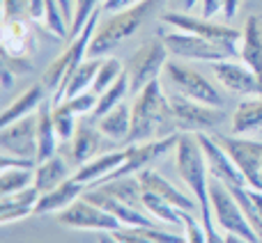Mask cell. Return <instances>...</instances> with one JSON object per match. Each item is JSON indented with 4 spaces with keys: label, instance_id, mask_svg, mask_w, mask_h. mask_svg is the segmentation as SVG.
I'll use <instances>...</instances> for the list:
<instances>
[{
    "label": "cell",
    "instance_id": "obj_7",
    "mask_svg": "<svg viewBox=\"0 0 262 243\" xmlns=\"http://www.w3.org/2000/svg\"><path fill=\"white\" fill-rule=\"evenodd\" d=\"M219 144L226 149V154L235 161L242 170L249 188L262 193V140H251L244 135H214Z\"/></svg>",
    "mask_w": 262,
    "mask_h": 243
},
{
    "label": "cell",
    "instance_id": "obj_30",
    "mask_svg": "<svg viewBox=\"0 0 262 243\" xmlns=\"http://www.w3.org/2000/svg\"><path fill=\"white\" fill-rule=\"evenodd\" d=\"M35 186V167H12L0 170V195H12Z\"/></svg>",
    "mask_w": 262,
    "mask_h": 243
},
{
    "label": "cell",
    "instance_id": "obj_48",
    "mask_svg": "<svg viewBox=\"0 0 262 243\" xmlns=\"http://www.w3.org/2000/svg\"><path fill=\"white\" fill-rule=\"evenodd\" d=\"M99 243H118V241H115V239H113V236H111V234H108V232H104V234H101V236H99Z\"/></svg>",
    "mask_w": 262,
    "mask_h": 243
},
{
    "label": "cell",
    "instance_id": "obj_3",
    "mask_svg": "<svg viewBox=\"0 0 262 243\" xmlns=\"http://www.w3.org/2000/svg\"><path fill=\"white\" fill-rule=\"evenodd\" d=\"M161 39L166 44L168 53L177 60H203V62H223V60L239 58V44H223L212 41L205 37L191 35L184 30L161 32Z\"/></svg>",
    "mask_w": 262,
    "mask_h": 243
},
{
    "label": "cell",
    "instance_id": "obj_23",
    "mask_svg": "<svg viewBox=\"0 0 262 243\" xmlns=\"http://www.w3.org/2000/svg\"><path fill=\"white\" fill-rule=\"evenodd\" d=\"M230 126L235 135H255L262 133V96L242 101L230 115Z\"/></svg>",
    "mask_w": 262,
    "mask_h": 243
},
{
    "label": "cell",
    "instance_id": "obj_33",
    "mask_svg": "<svg viewBox=\"0 0 262 243\" xmlns=\"http://www.w3.org/2000/svg\"><path fill=\"white\" fill-rule=\"evenodd\" d=\"M53 126L58 131V138L60 140H69L76 135L78 131V115L69 108L64 101L60 104H53Z\"/></svg>",
    "mask_w": 262,
    "mask_h": 243
},
{
    "label": "cell",
    "instance_id": "obj_38",
    "mask_svg": "<svg viewBox=\"0 0 262 243\" xmlns=\"http://www.w3.org/2000/svg\"><path fill=\"white\" fill-rule=\"evenodd\" d=\"M12 167H37L35 158H21L12 156V154H3L0 156V170H12Z\"/></svg>",
    "mask_w": 262,
    "mask_h": 243
},
{
    "label": "cell",
    "instance_id": "obj_13",
    "mask_svg": "<svg viewBox=\"0 0 262 243\" xmlns=\"http://www.w3.org/2000/svg\"><path fill=\"white\" fill-rule=\"evenodd\" d=\"M212 71L216 81L232 94L262 96V78L244 62H232V60L212 62Z\"/></svg>",
    "mask_w": 262,
    "mask_h": 243
},
{
    "label": "cell",
    "instance_id": "obj_17",
    "mask_svg": "<svg viewBox=\"0 0 262 243\" xmlns=\"http://www.w3.org/2000/svg\"><path fill=\"white\" fill-rule=\"evenodd\" d=\"M124 158H127V149H122V152L99 154V156H95L92 161L83 163V165L74 172V177H76L81 184L90 186V188H97V186H99L106 177L113 175V172L122 165Z\"/></svg>",
    "mask_w": 262,
    "mask_h": 243
},
{
    "label": "cell",
    "instance_id": "obj_47",
    "mask_svg": "<svg viewBox=\"0 0 262 243\" xmlns=\"http://www.w3.org/2000/svg\"><path fill=\"white\" fill-rule=\"evenodd\" d=\"M226 243H253V241L244 239V236H239V234H226Z\"/></svg>",
    "mask_w": 262,
    "mask_h": 243
},
{
    "label": "cell",
    "instance_id": "obj_19",
    "mask_svg": "<svg viewBox=\"0 0 262 243\" xmlns=\"http://www.w3.org/2000/svg\"><path fill=\"white\" fill-rule=\"evenodd\" d=\"M99 67H101V58L83 60V62L67 76V81L62 83V87L55 92L51 101H53V104H60V101H64V99H74V96L81 94V92L92 90V83H95Z\"/></svg>",
    "mask_w": 262,
    "mask_h": 243
},
{
    "label": "cell",
    "instance_id": "obj_32",
    "mask_svg": "<svg viewBox=\"0 0 262 243\" xmlns=\"http://www.w3.org/2000/svg\"><path fill=\"white\" fill-rule=\"evenodd\" d=\"M122 74H124V64L120 62L118 58H113V55H111V58L101 60V67H99V71H97L95 83H92V92H95L97 96L104 94V92L108 90V87L113 85V83L118 81Z\"/></svg>",
    "mask_w": 262,
    "mask_h": 243
},
{
    "label": "cell",
    "instance_id": "obj_28",
    "mask_svg": "<svg viewBox=\"0 0 262 243\" xmlns=\"http://www.w3.org/2000/svg\"><path fill=\"white\" fill-rule=\"evenodd\" d=\"M97 188L108 193L111 198L131 204V207L145 209L143 207V186H140L138 177H118V179H111V181H106V184L97 186Z\"/></svg>",
    "mask_w": 262,
    "mask_h": 243
},
{
    "label": "cell",
    "instance_id": "obj_18",
    "mask_svg": "<svg viewBox=\"0 0 262 243\" xmlns=\"http://www.w3.org/2000/svg\"><path fill=\"white\" fill-rule=\"evenodd\" d=\"M239 60L262 78V16L260 14H251L244 21V30H242V41H239Z\"/></svg>",
    "mask_w": 262,
    "mask_h": 243
},
{
    "label": "cell",
    "instance_id": "obj_43",
    "mask_svg": "<svg viewBox=\"0 0 262 243\" xmlns=\"http://www.w3.org/2000/svg\"><path fill=\"white\" fill-rule=\"evenodd\" d=\"M239 5H242V0H226V9H223V16H226V21H232V18L237 16V12H239Z\"/></svg>",
    "mask_w": 262,
    "mask_h": 243
},
{
    "label": "cell",
    "instance_id": "obj_29",
    "mask_svg": "<svg viewBox=\"0 0 262 243\" xmlns=\"http://www.w3.org/2000/svg\"><path fill=\"white\" fill-rule=\"evenodd\" d=\"M143 207L149 216L157 218L163 225L175 227V230L182 227V209L172 207L170 202H166V200L159 198V195L149 193V190H143Z\"/></svg>",
    "mask_w": 262,
    "mask_h": 243
},
{
    "label": "cell",
    "instance_id": "obj_46",
    "mask_svg": "<svg viewBox=\"0 0 262 243\" xmlns=\"http://www.w3.org/2000/svg\"><path fill=\"white\" fill-rule=\"evenodd\" d=\"M175 3H177V7H180L182 12H189V9L195 7V3H198V0H175Z\"/></svg>",
    "mask_w": 262,
    "mask_h": 243
},
{
    "label": "cell",
    "instance_id": "obj_14",
    "mask_svg": "<svg viewBox=\"0 0 262 243\" xmlns=\"http://www.w3.org/2000/svg\"><path fill=\"white\" fill-rule=\"evenodd\" d=\"M83 198H88L90 202L99 204L101 209H106L108 213H113L124 227H152L157 225V221H152L145 209H138V207H131V204L122 202V200H115L111 198L108 193H104L101 188H90L83 193Z\"/></svg>",
    "mask_w": 262,
    "mask_h": 243
},
{
    "label": "cell",
    "instance_id": "obj_4",
    "mask_svg": "<svg viewBox=\"0 0 262 243\" xmlns=\"http://www.w3.org/2000/svg\"><path fill=\"white\" fill-rule=\"evenodd\" d=\"M101 14H104V9H97V12L92 14L90 21L85 23V28H83V30L74 37V39H69L67 48L62 51V55H58V58H55L53 62L46 67L44 76H41V83H44V87L49 92H53V94H55V92L62 87V83L67 81L69 74H72L74 69H76L78 64L88 58V51H90L92 37H95L97 28H99Z\"/></svg>",
    "mask_w": 262,
    "mask_h": 243
},
{
    "label": "cell",
    "instance_id": "obj_15",
    "mask_svg": "<svg viewBox=\"0 0 262 243\" xmlns=\"http://www.w3.org/2000/svg\"><path fill=\"white\" fill-rule=\"evenodd\" d=\"M138 181H140V186H143V190H149V193L159 195V198H163L166 202H170L172 207L182 209V211L193 213L195 209H198V200H195L193 195H189V193H184V190H180L177 186H172L170 181L163 179V177L159 175L157 170H152V167L140 170Z\"/></svg>",
    "mask_w": 262,
    "mask_h": 243
},
{
    "label": "cell",
    "instance_id": "obj_21",
    "mask_svg": "<svg viewBox=\"0 0 262 243\" xmlns=\"http://www.w3.org/2000/svg\"><path fill=\"white\" fill-rule=\"evenodd\" d=\"M58 131L53 126V101L46 99L37 110V163L58 154Z\"/></svg>",
    "mask_w": 262,
    "mask_h": 243
},
{
    "label": "cell",
    "instance_id": "obj_39",
    "mask_svg": "<svg viewBox=\"0 0 262 243\" xmlns=\"http://www.w3.org/2000/svg\"><path fill=\"white\" fill-rule=\"evenodd\" d=\"M3 64H7V67L12 69L16 76H23V74L32 71V64H30V60H28V58H14V55L3 53Z\"/></svg>",
    "mask_w": 262,
    "mask_h": 243
},
{
    "label": "cell",
    "instance_id": "obj_42",
    "mask_svg": "<svg viewBox=\"0 0 262 243\" xmlns=\"http://www.w3.org/2000/svg\"><path fill=\"white\" fill-rule=\"evenodd\" d=\"M44 14H46V0H30L28 18L30 21H44Z\"/></svg>",
    "mask_w": 262,
    "mask_h": 243
},
{
    "label": "cell",
    "instance_id": "obj_12",
    "mask_svg": "<svg viewBox=\"0 0 262 243\" xmlns=\"http://www.w3.org/2000/svg\"><path fill=\"white\" fill-rule=\"evenodd\" d=\"M0 149L3 154L37 161V115L0 126Z\"/></svg>",
    "mask_w": 262,
    "mask_h": 243
},
{
    "label": "cell",
    "instance_id": "obj_6",
    "mask_svg": "<svg viewBox=\"0 0 262 243\" xmlns=\"http://www.w3.org/2000/svg\"><path fill=\"white\" fill-rule=\"evenodd\" d=\"M168 62V48L163 39H149L136 51L124 64V71L129 76V94H138L140 90L157 81L159 74L166 69Z\"/></svg>",
    "mask_w": 262,
    "mask_h": 243
},
{
    "label": "cell",
    "instance_id": "obj_35",
    "mask_svg": "<svg viewBox=\"0 0 262 243\" xmlns=\"http://www.w3.org/2000/svg\"><path fill=\"white\" fill-rule=\"evenodd\" d=\"M97 101H99V96H97L92 90H88V92L76 94L74 99H64V104H67L76 115H88V113H95Z\"/></svg>",
    "mask_w": 262,
    "mask_h": 243
},
{
    "label": "cell",
    "instance_id": "obj_44",
    "mask_svg": "<svg viewBox=\"0 0 262 243\" xmlns=\"http://www.w3.org/2000/svg\"><path fill=\"white\" fill-rule=\"evenodd\" d=\"M16 78H18L16 74H14L7 64H3V90H9V87L14 85V81H16Z\"/></svg>",
    "mask_w": 262,
    "mask_h": 243
},
{
    "label": "cell",
    "instance_id": "obj_34",
    "mask_svg": "<svg viewBox=\"0 0 262 243\" xmlns=\"http://www.w3.org/2000/svg\"><path fill=\"white\" fill-rule=\"evenodd\" d=\"M101 5H104V0H76L74 18H72V26H69V39H74L85 28V23L90 21L97 9H101Z\"/></svg>",
    "mask_w": 262,
    "mask_h": 243
},
{
    "label": "cell",
    "instance_id": "obj_10",
    "mask_svg": "<svg viewBox=\"0 0 262 243\" xmlns=\"http://www.w3.org/2000/svg\"><path fill=\"white\" fill-rule=\"evenodd\" d=\"M55 218H58L60 225H67L72 230H90V232H108V234H113L120 227H124L113 213L101 209L99 204L90 202L88 198H78L76 202L69 204Z\"/></svg>",
    "mask_w": 262,
    "mask_h": 243
},
{
    "label": "cell",
    "instance_id": "obj_2",
    "mask_svg": "<svg viewBox=\"0 0 262 243\" xmlns=\"http://www.w3.org/2000/svg\"><path fill=\"white\" fill-rule=\"evenodd\" d=\"M161 5H163V0H143L136 7L111 14L108 21L99 23V28H97L95 37H92L90 51H88V58H104L106 53H111L120 44H124L129 37H134L145 26V21Z\"/></svg>",
    "mask_w": 262,
    "mask_h": 243
},
{
    "label": "cell",
    "instance_id": "obj_20",
    "mask_svg": "<svg viewBox=\"0 0 262 243\" xmlns=\"http://www.w3.org/2000/svg\"><path fill=\"white\" fill-rule=\"evenodd\" d=\"M39 198L41 193L37 186H30V188L18 190V193H12V195H0V223L9 225V223L28 218L30 213H35Z\"/></svg>",
    "mask_w": 262,
    "mask_h": 243
},
{
    "label": "cell",
    "instance_id": "obj_45",
    "mask_svg": "<svg viewBox=\"0 0 262 243\" xmlns=\"http://www.w3.org/2000/svg\"><path fill=\"white\" fill-rule=\"evenodd\" d=\"M60 3V7H62V14H64V18L69 21V26H72V18H74V0H58Z\"/></svg>",
    "mask_w": 262,
    "mask_h": 243
},
{
    "label": "cell",
    "instance_id": "obj_40",
    "mask_svg": "<svg viewBox=\"0 0 262 243\" xmlns=\"http://www.w3.org/2000/svg\"><path fill=\"white\" fill-rule=\"evenodd\" d=\"M226 9V0H200V16L203 18H214L223 14Z\"/></svg>",
    "mask_w": 262,
    "mask_h": 243
},
{
    "label": "cell",
    "instance_id": "obj_27",
    "mask_svg": "<svg viewBox=\"0 0 262 243\" xmlns=\"http://www.w3.org/2000/svg\"><path fill=\"white\" fill-rule=\"evenodd\" d=\"M97 129H99L106 138H113V140L129 138V131H131V110H129V106L122 101V104L115 106V108L108 110L106 115L97 117Z\"/></svg>",
    "mask_w": 262,
    "mask_h": 243
},
{
    "label": "cell",
    "instance_id": "obj_11",
    "mask_svg": "<svg viewBox=\"0 0 262 243\" xmlns=\"http://www.w3.org/2000/svg\"><path fill=\"white\" fill-rule=\"evenodd\" d=\"M161 21L177 28V30L191 32V35L205 37L212 41H223V44H239L242 41V32L237 28L228 26V23H216L214 18L191 16L186 12H163Z\"/></svg>",
    "mask_w": 262,
    "mask_h": 243
},
{
    "label": "cell",
    "instance_id": "obj_5",
    "mask_svg": "<svg viewBox=\"0 0 262 243\" xmlns=\"http://www.w3.org/2000/svg\"><path fill=\"white\" fill-rule=\"evenodd\" d=\"M209 202H212L214 221L226 234H239L244 239L258 243L260 236L253 230L251 221L246 218V213L242 211L237 198L232 195V190L228 188L223 181H219L216 177H209Z\"/></svg>",
    "mask_w": 262,
    "mask_h": 243
},
{
    "label": "cell",
    "instance_id": "obj_22",
    "mask_svg": "<svg viewBox=\"0 0 262 243\" xmlns=\"http://www.w3.org/2000/svg\"><path fill=\"white\" fill-rule=\"evenodd\" d=\"M46 92L49 90L44 87V83L30 85L18 99H14L12 104L3 110V115H0V126L12 124V121L23 119V117H28V115H35L37 110H39V106L46 101Z\"/></svg>",
    "mask_w": 262,
    "mask_h": 243
},
{
    "label": "cell",
    "instance_id": "obj_26",
    "mask_svg": "<svg viewBox=\"0 0 262 243\" xmlns=\"http://www.w3.org/2000/svg\"><path fill=\"white\" fill-rule=\"evenodd\" d=\"M67 179H69V167L58 154L51 156V158H46V161H41V163H37L35 186L39 188V193H46V190L55 188V186H60Z\"/></svg>",
    "mask_w": 262,
    "mask_h": 243
},
{
    "label": "cell",
    "instance_id": "obj_9",
    "mask_svg": "<svg viewBox=\"0 0 262 243\" xmlns=\"http://www.w3.org/2000/svg\"><path fill=\"white\" fill-rule=\"evenodd\" d=\"M168 101H170L172 115H175L177 129L186 131V133H200V131H209L214 126H219L223 119L228 117L223 113V108H216V106H207L200 104L195 99H189V96L180 94H168Z\"/></svg>",
    "mask_w": 262,
    "mask_h": 243
},
{
    "label": "cell",
    "instance_id": "obj_36",
    "mask_svg": "<svg viewBox=\"0 0 262 243\" xmlns=\"http://www.w3.org/2000/svg\"><path fill=\"white\" fill-rule=\"evenodd\" d=\"M182 227H184L186 243H207V234H205L203 223H198L191 211H182Z\"/></svg>",
    "mask_w": 262,
    "mask_h": 243
},
{
    "label": "cell",
    "instance_id": "obj_41",
    "mask_svg": "<svg viewBox=\"0 0 262 243\" xmlns=\"http://www.w3.org/2000/svg\"><path fill=\"white\" fill-rule=\"evenodd\" d=\"M138 3H143V0H104L101 9H104L106 14H115V12H122V9L136 7Z\"/></svg>",
    "mask_w": 262,
    "mask_h": 243
},
{
    "label": "cell",
    "instance_id": "obj_8",
    "mask_svg": "<svg viewBox=\"0 0 262 243\" xmlns=\"http://www.w3.org/2000/svg\"><path fill=\"white\" fill-rule=\"evenodd\" d=\"M163 71H166L170 85L175 87V92L189 96V99L200 101V104L223 108V96H221V92L216 90V85H214L212 81H207L200 71H195L193 67L182 64V62H170V60H168Z\"/></svg>",
    "mask_w": 262,
    "mask_h": 243
},
{
    "label": "cell",
    "instance_id": "obj_25",
    "mask_svg": "<svg viewBox=\"0 0 262 243\" xmlns=\"http://www.w3.org/2000/svg\"><path fill=\"white\" fill-rule=\"evenodd\" d=\"M101 131L97 126H88L81 124L74 135V147H72V161L76 167H81L83 163L92 161L95 154L99 152V144H101Z\"/></svg>",
    "mask_w": 262,
    "mask_h": 243
},
{
    "label": "cell",
    "instance_id": "obj_24",
    "mask_svg": "<svg viewBox=\"0 0 262 243\" xmlns=\"http://www.w3.org/2000/svg\"><path fill=\"white\" fill-rule=\"evenodd\" d=\"M3 53L14 55V58H28L32 41L30 26L23 18L3 21Z\"/></svg>",
    "mask_w": 262,
    "mask_h": 243
},
{
    "label": "cell",
    "instance_id": "obj_1",
    "mask_svg": "<svg viewBox=\"0 0 262 243\" xmlns=\"http://www.w3.org/2000/svg\"><path fill=\"white\" fill-rule=\"evenodd\" d=\"M177 121L172 115L168 94H163L161 83L152 81L145 90L136 94V101L131 106V131L129 142H145V140H157L166 135L177 133Z\"/></svg>",
    "mask_w": 262,
    "mask_h": 243
},
{
    "label": "cell",
    "instance_id": "obj_31",
    "mask_svg": "<svg viewBox=\"0 0 262 243\" xmlns=\"http://www.w3.org/2000/svg\"><path fill=\"white\" fill-rule=\"evenodd\" d=\"M127 92H129V76H127V71H124L104 94H99V101H97V108L92 115H95V117H101V115H106L108 110H113L115 106H120L124 99H127Z\"/></svg>",
    "mask_w": 262,
    "mask_h": 243
},
{
    "label": "cell",
    "instance_id": "obj_16",
    "mask_svg": "<svg viewBox=\"0 0 262 243\" xmlns=\"http://www.w3.org/2000/svg\"><path fill=\"white\" fill-rule=\"evenodd\" d=\"M83 193H85V184H81L76 177H69V179L62 181L60 186L41 193L39 202H37V207H35V213L37 216H44V213H60V211H64L69 204L76 202L78 198H83Z\"/></svg>",
    "mask_w": 262,
    "mask_h": 243
},
{
    "label": "cell",
    "instance_id": "obj_37",
    "mask_svg": "<svg viewBox=\"0 0 262 243\" xmlns=\"http://www.w3.org/2000/svg\"><path fill=\"white\" fill-rule=\"evenodd\" d=\"M28 9H30V0H3V21L28 16Z\"/></svg>",
    "mask_w": 262,
    "mask_h": 243
}]
</instances>
